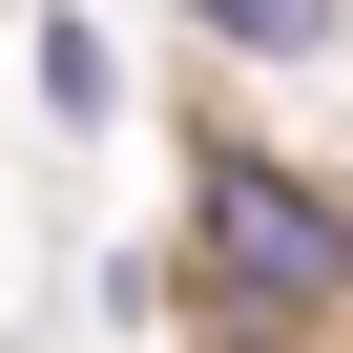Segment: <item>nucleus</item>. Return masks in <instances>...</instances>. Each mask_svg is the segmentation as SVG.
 Returning a JSON list of instances; mask_svg holds the SVG:
<instances>
[{
	"label": "nucleus",
	"instance_id": "nucleus-3",
	"mask_svg": "<svg viewBox=\"0 0 353 353\" xmlns=\"http://www.w3.org/2000/svg\"><path fill=\"white\" fill-rule=\"evenodd\" d=\"M188 21H208V42H270V63H291V42H332V0H188Z\"/></svg>",
	"mask_w": 353,
	"mask_h": 353
},
{
	"label": "nucleus",
	"instance_id": "nucleus-1",
	"mask_svg": "<svg viewBox=\"0 0 353 353\" xmlns=\"http://www.w3.org/2000/svg\"><path fill=\"white\" fill-rule=\"evenodd\" d=\"M208 250H229V291H270V312H332L353 291V208L332 188H291V166H208Z\"/></svg>",
	"mask_w": 353,
	"mask_h": 353
},
{
	"label": "nucleus",
	"instance_id": "nucleus-2",
	"mask_svg": "<svg viewBox=\"0 0 353 353\" xmlns=\"http://www.w3.org/2000/svg\"><path fill=\"white\" fill-rule=\"evenodd\" d=\"M42 104H63V125H104V104H125V63H104V21H42Z\"/></svg>",
	"mask_w": 353,
	"mask_h": 353
}]
</instances>
